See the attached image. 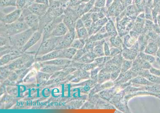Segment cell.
I'll list each match as a JSON object with an SVG mask.
<instances>
[{"mask_svg":"<svg viewBox=\"0 0 160 113\" xmlns=\"http://www.w3.org/2000/svg\"><path fill=\"white\" fill-rule=\"evenodd\" d=\"M64 17V14L54 19L46 25L43 30L42 32V41L50 36L52 32L60 23L62 22Z\"/></svg>","mask_w":160,"mask_h":113,"instance_id":"277c9868","label":"cell"},{"mask_svg":"<svg viewBox=\"0 0 160 113\" xmlns=\"http://www.w3.org/2000/svg\"><path fill=\"white\" fill-rule=\"evenodd\" d=\"M150 82L157 84H160V76H157L150 73L148 70L143 76Z\"/></svg>","mask_w":160,"mask_h":113,"instance_id":"9a60e30c","label":"cell"},{"mask_svg":"<svg viewBox=\"0 0 160 113\" xmlns=\"http://www.w3.org/2000/svg\"><path fill=\"white\" fill-rule=\"evenodd\" d=\"M132 71L137 73L142 69L149 70L152 67L151 64L142 59L138 55L132 65ZM138 75V74H137Z\"/></svg>","mask_w":160,"mask_h":113,"instance_id":"8992f818","label":"cell"},{"mask_svg":"<svg viewBox=\"0 0 160 113\" xmlns=\"http://www.w3.org/2000/svg\"><path fill=\"white\" fill-rule=\"evenodd\" d=\"M69 30L65 24L62 21L59 23L52 32L50 36L57 37H62L65 35Z\"/></svg>","mask_w":160,"mask_h":113,"instance_id":"30bf717a","label":"cell"},{"mask_svg":"<svg viewBox=\"0 0 160 113\" xmlns=\"http://www.w3.org/2000/svg\"><path fill=\"white\" fill-rule=\"evenodd\" d=\"M150 73L153 75L160 76V69H156L152 66L149 70Z\"/></svg>","mask_w":160,"mask_h":113,"instance_id":"ffe728a7","label":"cell"},{"mask_svg":"<svg viewBox=\"0 0 160 113\" xmlns=\"http://www.w3.org/2000/svg\"><path fill=\"white\" fill-rule=\"evenodd\" d=\"M131 81L134 84L139 85L146 86L154 84L150 82L145 77L140 75H137L134 77Z\"/></svg>","mask_w":160,"mask_h":113,"instance_id":"4fadbf2b","label":"cell"},{"mask_svg":"<svg viewBox=\"0 0 160 113\" xmlns=\"http://www.w3.org/2000/svg\"><path fill=\"white\" fill-rule=\"evenodd\" d=\"M150 96H155L160 100V93H154L150 92Z\"/></svg>","mask_w":160,"mask_h":113,"instance_id":"484cf974","label":"cell"},{"mask_svg":"<svg viewBox=\"0 0 160 113\" xmlns=\"http://www.w3.org/2000/svg\"><path fill=\"white\" fill-rule=\"evenodd\" d=\"M27 3V0H16V8L22 10L26 7Z\"/></svg>","mask_w":160,"mask_h":113,"instance_id":"ac0fdd59","label":"cell"},{"mask_svg":"<svg viewBox=\"0 0 160 113\" xmlns=\"http://www.w3.org/2000/svg\"><path fill=\"white\" fill-rule=\"evenodd\" d=\"M49 2V3L50 2L54 1H60V0H48Z\"/></svg>","mask_w":160,"mask_h":113,"instance_id":"f1b7e54d","label":"cell"},{"mask_svg":"<svg viewBox=\"0 0 160 113\" xmlns=\"http://www.w3.org/2000/svg\"><path fill=\"white\" fill-rule=\"evenodd\" d=\"M138 55L142 59L148 61L151 64H153L156 62V58L153 55L142 52H139Z\"/></svg>","mask_w":160,"mask_h":113,"instance_id":"2e32d148","label":"cell"},{"mask_svg":"<svg viewBox=\"0 0 160 113\" xmlns=\"http://www.w3.org/2000/svg\"><path fill=\"white\" fill-rule=\"evenodd\" d=\"M35 2L46 4L49 6V2L48 0H36Z\"/></svg>","mask_w":160,"mask_h":113,"instance_id":"44dd1931","label":"cell"},{"mask_svg":"<svg viewBox=\"0 0 160 113\" xmlns=\"http://www.w3.org/2000/svg\"><path fill=\"white\" fill-rule=\"evenodd\" d=\"M22 10L16 8L12 11L6 14L0 13V22L9 24L13 23L19 18Z\"/></svg>","mask_w":160,"mask_h":113,"instance_id":"5b68a950","label":"cell"},{"mask_svg":"<svg viewBox=\"0 0 160 113\" xmlns=\"http://www.w3.org/2000/svg\"><path fill=\"white\" fill-rule=\"evenodd\" d=\"M36 0H27V3L25 7H28L33 3L35 2Z\"/></svg>","mask_w":160,"mask_h":113,"instance_id":"d4e9b609","label":"cell"},{"mask_svg":"<svg viewBox=\"0 0 160 113\" xmlns=\"http://www.w3.org/2000/svg\"><path fill=\"white\" fill-rule=\"evenodd\" d=\"M10 44L8 37L0 36V45L1 47L7 46Z\"/></svg>","mask_w":160,"mask_h":113,"instance_id":"d6986e66","label":"cell"},{"mask_svg":"<svg viewBox=\"0 0 160 113\" xmlns=\"http://www.w3.org/2000/svg\"><path fill=\"white\" fill-rule=\"evenodd\" d=\"M25 22L29 28L37 31L39 26V17L33 13L27 16L24 19Z\"/></svg>","mask_w":160,"mask_h":113,"instance_id":"ba28073f","label":"cell"},{"mask_svg":"<svg viewBox=\"0 0 160 113\" xmlns=\"http://www.w3.org/2000/svg\"><path fill=\"white\" fill-rule=\"evenodd\" d=\"M156 62L160 66V58L157 57L156 58Z\"/></svg>","mask_w":160,"mask_h":113,"instance_id":"83f0119b","label":"cell"},{"mask_svg":"<svg viewBox=\"0 0 160 113\" xmlns=\"http://www.w3.org/2000/svg\"><path fill=\"white\" fill-rule=\"evenodd\" d=\"M36 31L29 28L14 35L8 37L10 44L18 47H22Z\"/></svg>","mask_w":160,"mask_h":113,"instance_id":"7a4b0ae2","label":"cell"},{"mask_svg":"<svg viewBox=\"0 0 160 113\" xmlns=\"http://www.w3.org/2000/svg\"><path fill=\"white\" fill-rule=\"evenodd\" d=\"M151 11L153 21L156 23V16L160 12V0H153Z\"/></svg>","mask_w":160,"mask_h":113,"instance_id":"5bb4252c","label":"cell"},{"mask_svg":"<svg viewBox=\"0 0 160 113\" xmlns=\"http://www.w3.org/2000/svg\"><path fill=\"white\" fill-rule=\"evenodd\" d=\"M42 35V33L38 30L35 31L30 37L25 45L22 48V52L36 43L40 39Z\"/></svg>","mask_w":160,"mask_h":113,"instance_id":"9c48e42d","label":"cell"},{"mask_svg":"<svg viewBox=\"0 0 160 113\" xmlns=\"http://www.w3.org/2000/svg\"><path fill=\"white\" fill-rule=\"evenodd\" d=\"M158 39L154 40L149 39L143 52L146 53L156 56L158 48Z\"/></svg>","mask_w":160,"mask_h":113,"instance_id":"8fae6325","label":"cell"},{"mask_svg":"<svg viewBox=\"0 0 160 113\" xmlns=\"http://www.w3.org/2000/svg\"><path fill=\"white\" fill-rule=\"evenodd\" d=\"M49 6L48 5L35 2L28 7L33 14L40 17L46 12Z\"/></svg>","mask_w":160,"mask_h":113,"instance_id":"52a82bcc","label":"cell"},{"mask_svg":"<svg viewBox=\"0 0 160 113\" xmlns=\"http://www.w3.org/2000/svg\"><path fill=\"white\" fill-rule=\"evenodd\" d=\"M61 37L50 36L42 41L38 54H44L55 50Z\"/></svg>","mask_w":160,"mask_h":113,"instance_id":"3957f363","label":"cell"},{"mask_svg":"<svg viewBox=\"0 0 160 113\" xmlns=\"http://www.w3.org/2000/svg\"><path fill=\"white\" fill-rule=\"evenodd\" d=\"M29 28L24 21L18 20L9 24L0 22V36L9 37Z\"/></svg>","mask_w":160,"mask_h":113,"instance_id":"6da1fadb","label":"cell"},{"mask_svg":"<svg viewBox=\"0 0 160 113\" xmlns=\"http://www.w3.org/2000/svg\"><path fill=\"white\" fill-rule=\"evenodd\" d=\"M148 37L144 33L140 34L137 40L139 52H143L149 40Z\"/></svg>","mask_w":160,"mask_h":113,"instance_id":"7c38bea8","label":"cell"},{"mask_svg":"<svg viewBox=\"0 0 160 113\" xmlns=\"http://www.w3.org/2000/svg\"><path fill=\"white\" fill-rule=\"evenodd\" d=\"M156 23L160 27V12L158 13L156 16Z\"/></svg>","mask_w":160,"mask_h":113,"instance_id":"cb8c5ba5","label":"cell"},{"mask_svg":"<svg viewBox=\"0 0 160 113\" xmlns=\"http://www.w3.org/2000/svg\"><path fill=\"white\" fill-rule=\"evenodd\" d=\"M158 48L156 53V56L160 58V41L158 39Z\"/></svg>","mask_w":160,"mask_h":113,"instance_id":"603a6c76","label":"cell"},{"mask_svg":"<svg viewBox=\"0 0 160 113\" xmlns=\"http://www.w3.org/2000/svg\"><path fill=\"white\" fill-rule=\"evenodd\" d=\"M1 7H16V0H0Z\"/></svg>","mask_w":160,"mask_h":113,"instance_id":"e0dca14e","label":"cell"},{"mask_svg":"<svg viewBox=\"0 0 160 113\" xmlns=\"http://www.w3.org/2000/svg\"><path fill=\"white\" fill-rule=\"evenodd\" d=\"M158 39L160 41V34H159V35Z\"/></svg>","mask_w":160,"mask_h":113,"instance_id":"f546056e","label":"cell"},{"mask_svg":"<svg viewBox=\"0 0 160 113\" xmlns=\"http://www.w3.org/2000/svg\"><path fill=\"white\" fill-rule=\"evenodd\" d=\"M152 1L153 0H145V6L151 8Z\"/></svg>","mask_w":160,"mask_h":113,"instance_id":"7402d4cb","label":"cell"},{"mask_svg":"<svg viewBox=\"0 0 160 113\" xmlns=\"http://www.w3.org/2000/svg\"><path fill=\"white\" fill-rule=\"evenodd\" d=\"M126 4L127 6L131 5L133 2L134 0H125Z\"/></svg>","mask_w":160,"mask_h":113,"instance_id":"4316f807","label":"cell"}]
</instances>
